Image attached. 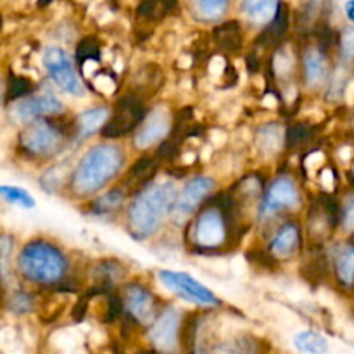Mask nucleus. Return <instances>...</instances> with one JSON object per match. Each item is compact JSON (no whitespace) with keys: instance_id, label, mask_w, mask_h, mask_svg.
<instances>
[{"instance_id":"nucleus-33","label":"nucleus","mask_w":354,"mask_h":354,"mask_svg":"<svg viewBox=\"0 0 354 354\" xmlns=\"http://www.w3.org/2000/svg\"><path fill=\"white\" fill-rule=\"evenodd\" d=\"M342 52H344L348 57H354V30H348L342 35Z\"/></svg>"},{"instance_id":"nucleus-7","label":"nucleus","mask_w":354,"mask_h":354,"mask_svg":"<svg viewBox=\"0 0 354 354\" xmlns=\"http://www.w3.org/2000/svg\"><path fill=\"white\" fill-rule=\"evenodd\" d=\"M44 68L47 69L48 76L55 82L59 88L64 92L71 93V95H83L85 88L83 83L80 82L78 75H76L73 62L69 55L66 54L64 48L61 47H48L44 52Z\"/></svg>"},{"instance_id":"nucleus-24","label":"nucleus","mask_w":354,"mask_h":354,"mask_svg":"<svg viewBox=\"0 0 354 354\" xmlns=\"http://www.w3.org/2000/svg\"><path fill=\"white\" fill-rule=\"evenodd\" d=\"M0 197L6 199L7 203L17 204V206L24 207V209H31V207H35L33 197H31L24 189H19V187L2 185L0 187Z\"/></svg>"},{"instance_id":"nucleus-23","label":"nucleus","mask_w":354,"mask_h":354,"mask_svg":"<svg viewBox=\"0 0 354 354\" xmlns=\"http://www.w3.org/2000/svg\"><path fill=\"white\" fill-rule=\"evenodd\" d=\"M228 9V2L225 0H201L194 3L196 16L201 21H214L223 16Z\"/></svg>"},{"instance_id":"nucleus-9","label":"nucleus","mask_w":354,"mask_h":354,"mask_svg":"<svg viewBox=\"0 0 354 354\" xmlns=\"http://www.w3.org/2000/svg\"><path fill=\"white\" fill-rule=\"evenodd\" d=\"M299 203L301 194L296 182L289 176H282V178H277L270 185L268 192L265 194L261 214L263 216H272L282 209H292V207L299 206Z\"/></svg>"},{"instance_id":"nucleus-6","label":"nucleus","mask_w":354,"mask_h":354,"mask_svg":"<svg viewBox=\"0 0 354 354\" xmlns=\"http://www.w3.org/2000/svg\"><path fill=\"white\" fill-rule=\"evenodd\" d=\"M158 279L166 289L178 294L180 297L190 301V303H196L199 304V306L206 308L216 306L218 304V297L214 296L207 287H204L203 283L197 282L196 279H192L189 273L161 270V272H158Z\"/></svg>"},{"instance_id":"nucleus-34","label":"nucleus","mask_w":354,"mask_h":354,"mask_svg":"<svg viewBox=\"0 0 354 354\" xmlns=\"http://www.w3.org/2000/svg\"><path fill=\"white\" fill-rule=\"evenodd\" d=\"M344 223L348 227V230L354 232V197L348 203L344 209Z\"/></svg>"},{"instance_id":"nucleus-14","label":"nucleus","mask_w":354,"mask_h":354,"mask_svg":"<svg viewBox=\"0 0 354 354\" xmlns=\"http://www.w3.org/2000/svg\"><path fill=\"white\" fill-rule=\"evenodd\" d=\"M169 128H171V120H169L168 114L162 113V111H154L149 116V120L142 123L140 130L135 137V145L140 149L151 147L168 135Z\"/></svg>"},{"instance_id":"nucleus-19","label":"nucleus","mask_w":354,"mask_h":354,"mask_svg":"<svg viewBox=\"0 0 354 354\" xmlns=\"http://www.w3.org/2000/svg\"><path fill=\"white\" fill-rule=\"evenodd\" d=\"M213 38L225 52H239L242 48V30L239 21H227L214 28Z\"/></svg>"},{"instance_id":"nucleus-22","label":"nucleus","mask_w":354,"mask_h":354,"mask_svg":"<svg viewBox=\"0 0 354 354\" xmlns=\"http://www.w3.org/2000/svg\"><path fill=\"white\" fill-rule=\"evenodd\" d=\"M123 201H124V187L120 185L116 187V189L109 190L107 194H104V196H100L99 199L93 201L92 211L95 214L113 213V211H116L118 207L123 204Z\"/></svg>"},{"instance_id":"nucleus-26","label":"nucleus","mask_w":354,"mask_h":354,"mask_svg":"<svg viewBox=\"0 0 354 354\" xmlns=\"http://www.w3.org/2000/svg\"><path fill=\"white\" fill-rule=\"evenodd\" d=\"M280 140H282V133L277 124H268L263 127L258 133V147L266 152H273L279 149Z\"/></svg>"},{"instance_id":"nucleus-18","label":"nucleus","mask_w":354,"mask_h":354,"mask_svg":"<svg viewBox=\"0 0 354 354\" xmlns=\"http://www.w3.org/2000/svg\"><path fill=\"white\" fill-rule=\"evenodd\" d=\"M304 82L310 86L320 85L327 76V59L320 48H311L304 54L303 59Z\"/></svg>"},{"instance_id":"nucleus-4","label":"nucleus","mask_w":354,"mask_h":354,"mask_svg":"<svg viewBox=\"0 0 354 354\" xmlns=\"http://www.w3.org/2000/svg\"><path fill=\"white\" fill-rule=\"evenodd\" d=\"M228 230H230V214L209 204L194 221V242L197 248L206 251L220 249L228 241Z\"/></svg>"},{"instance_id":"nucleus-32","label":"nucleus","mask_w":354,"mask_h":354,"mask_svg":"<svg viewBox=\"0 0 354 354\" xmlns=\"http://www.w3.org/2000/svg\"><path fill=\"white\" fill-rule=\"evenodd\" d=\"M225 354H254V346L244 339V341H237L234 346H230Z\"/></svg>"},{"instance_id":"nucleus-21","label":"nucleus","mask_w":354,"mask_h":354,"mask_svg":"<svg viewBox=\"0 0 354 354\" xmlns=\"http://www.w3.org/2000/svg\"><path fill=\"white\" fill-rule=\"evenodd\" d=\"M294 346L306 354H325L328 351V342L325 341V337L311 330L297 334L294 337Z\"/></svg>"},{"instance_id":"nucleus-20","label":"nucleus","mask_w":354,"mask_h":354,"mask_svg":"<svg viewBox=\"0 0 354 354\" xmlns=\"http://www.w3.org/2000/svg\"><path fill=\"white\" fill-rule=\"evenodd\" d=\"M335 275L342 286L354 283V245H344L335 256Z\"/></svg>"},{"instance_id":"nucleus-29","label":"nucleus","mask_w":354,"mask_h":354,"mask_svg":"<svg viewBox=\"0 0 354 354\" xmlns=\"http://www.w3.org/2000/svg\"><path fill=\"white\" fill-rule=\"evenodd\" d=\"M310 137H311L310 124L294 123L287 128L286 144H287V147H297V145H303Z\"/></svg>"},{"instance_id":"nucleus-2","label":"nucleus","mask_w":354,"mask_h":354,"mask_svg":"<svg viewBox=\"0 0 354 354\" xmlns=\"http://www.w3.org/2000/svg\"><path fill=\"white\" fill-rule=\"evenodd\" d=\"M124 162L123 149L114 144H99L82 158L73 173L71 189L76 196H92L106 187Z\"/></svg>"},{"instance_id":"nucleus-10","label":"nucleus","mask_w":354,"mask_h":354,"mask_svg":"<svg viewBox=\"0 0 354 354\" xmlns=\"http://www.w3.org/2000/svg\"><path fill=\"white\" fill-rule=\"evenodd\" d=\"M123 308L131 318L140 325H149L156 322V301L145 287L138 283L127 286L123 294Z\"/></svg>"},{"instance_id":"nucleus-13","label":"nucleus","mask_w":354,"mask_h":354,"mask_svg":"<svg viewBox=\"0 0 354 354\" xmlns=\"http://www.w3.org/2000/svg\"><path fill=\"white\" fill-rule=\"evenodd\" d=\"M62 111V102L54 95H35L19 100L14 106V118L17 121H31L41 116L59 114Z\"/></svg>"},{"instance_id":"nucleus-11","label":"nucleus","mask_w":354,"mask_h":354,"mask_svg":"<svg viewBox=\"0 0 354 354\" xmlns=\"http://www.w3.org/2000/svg\"><path fill=\"white\" fill-rule=\"evenodd\" d=\"M180 332V315L175 308H168L159 318H156L154 325L149 332V339L156 349L162 353H173L176 349Z\"/></svg>"},{"instance_id":"nucleus-1","label":"nucleus","mask_w":354,"mask_h":354,"mask_svg":"<svg viewBox=\"0 0 354 354\" xmlns=\"http://www.w3.org/2000/svg\"><path fill=\"white\" fill-rule=\"evenodd\" d=\"M178 192L173 183H152L137 194L128 207V228L135 239H147L161 227L166 214L175 209Z\"/></svg>"},{"instance_id":"nucleus-5","label":"nucleus","mask_w":354,"mask_h":354,"mask_svg":"<svg viewBox=\"0 0 354 354\" xmlns=\"http://www.w3.org/2000/svg\"><path fill=\"white\" fill-rule=\"evenodd\" d=\"M145 116H147V111H145V106L142 104L140 99L131 95L123 97L114 106L109 121H107L100 133L106 138L123 137V135L135 130L138 124L144 123Z\"/></svg>"},{"instance_id":"nucleus-31","label":"nucleus","mask_w":354,"mask_h":354,"mask_svg":"<svg viewBox=\"0 0 354 354\" xmlns=\"http://www.w3.org/2000/svg\"><path fill=\"white\" fill-rule=\"evenodd\" d=\"M31 297L24 292H17L16 296L10 301V308H12L16 313H26V311L31 310Z\"/></svg>"},{"instance_id":"nucleus-27","label":"nucleus","mask_w":354,"mask_h":354,"mask_svg":"<svg viewBox=\"0 0 354 354\" xmlns=\"http://www.w3.org/2000/svg\"><path fill=\"white\" fill-rule=\"evenodd\" d=\"M100 55V47L99 41H97L95 37H86L80 41L78 48H76V61L78 64L85 66L88 61H95Z\"/></svg>"},{"instance_id":"nucleus-3","label":"nucleus","mask_w":354,"mask_h":354,"mask_svg":"<svg viewBox=\"0 0 354 354\" xmlns=\"http://www.w3.org/2000/svg\"><path fill=\"white\" fill-rule=\"evenodd\" d=\"M17 265L28 280L38 283L61 282L68 270L64 254L55 245L44 241L30 242L21 251Z\"/></svg>"},{"instance_id":"nucleus-8","label":"nucleus","mask_w":354,"mask_h":354,"mask_svg":"<svg viewBox=\"0 0 354 354\" xmlns=\"http://www.w3.org/2000/svg\"><path fill=\"white\" fill-rule=\"evenodd\" d=\"M26 152L35 156H48L57 152L64 144V131L47 121H33L24 128L19 138Z\"/></svg>"},{"instance_id":"nucleus-17","label":"nucleus","mask_w":354,"mask_h":354,"mask_svg":"<svg viewBox=\"0 0 354 354\" xmlns=\"http://www.w3.org/2000/svg\"><path fill=\"white\" fill-rule=\"evenodd\" d=\"M109 118V109H106V107H93V109L85 111V113H82L76 118L75 130L78 131V135L82 138L90 137V135L95 133L97 130L102 131V128L106 127Z\"/></svg>"},{"instance_id":"nucleus-15","label":"nucleus","mask_w":354,"mask_h":354,"mask_svg":"<svg viewBox=\"0 0 354 354\" xmlns=\"http://www.w3.org/2000/svg\"><path fill=\"white\" fill-rule=\"evenodd\" d=\"M301 230L296 223L283 225L270 245V256L273 259H290L299 252Z\"/></svg>"},{"instance_id":"nucleus-28","label":"nucleus","mask_w":354,"mask_h":354,"mask_svg":"<svg viewBox=\"0 0 354 354\" xmlns=\"http://www.w3.org/2000/svg\"><path fill=\"white\" fill-rule=\"evenodd\" d=\"M156 169V161L152 158H140L131 169L128 171V183H140V182H147L149 176H152Z\"/></svg>"},{"instance_id":"nucleus-30","label":"nucleus","mask_w":354,"mask_h":354,"mask_svg":"<svg viewBox=\"0 0 354 354\" xmlns=\"http://www.w3.org/2000/svg\"><path fill=\"white\" fill-rule=\"evenodd\" d=\"M180 152V142L178 138H168L165 144L158 149V158L166 159V161H173Z\"/></svg>"},{"instance_id":"nucleus-25","label":"nucleus","mask_w":354,"mask_h":354,"mask_svg":"<svg viewBox=\"0 0 354 354\" xmlns=\"http://www.w3.org/2000/svg\"><path fill=\"white\" fill-rule=\"evenodd\" d=\"M244 9L252 19L256 21H272L275 17L277 9H279V3L277 2H245Z\"/></svg>"},{"instance_id":"nucleus-12","label":"nucleus","mask_w":354,"mask_h":354,"mask_svg":"<svg viewBox=\"0 0 354 354\" xmlns=\"http://www.w3.org/2000/svg\"><path fill=\"white\" fill-rule=\"evenodd\" d=\"M213 187L214 182L211 178H207V176H196L194 180H190L185 185V189L182 190V194L178 196V199H176L175 209H173L175 216L187 218L192 213H196L197 207L211 194Z\"/></svg>"},{"instance_id":"nucleus-16","label":"nucleus","mask_w":354,"mask_h":354,"mask_svg":"<svg viewBox=\"0 0 354 354\" xmlns=\"http://www.w3.org/2000/svg\"><path fill=\"white\" fill-rule=\"evenodd\" d=\"M287 31H289V9H287L286 3H279L275 17H273L268 23V26L259 33L258 44L263 45V47L275 45L277 41H280L286 37Z\"/></svg>"},{"instance_id":"nucleus-35","label":"nucleus","mask_w":354,"mask_h":354,"mask_svg":"<svg viewBox=\"0 0 354 354\" xmlns=\"http://www.w3.org/2000/svg\"><path fill=\"white\" fill-rule=\"evenodd\" d=\"M344 9H346V14H348L349 19H351V23L354 24V2H348V3H346Z\"/></svg>"}]
</instances>
